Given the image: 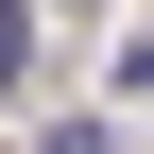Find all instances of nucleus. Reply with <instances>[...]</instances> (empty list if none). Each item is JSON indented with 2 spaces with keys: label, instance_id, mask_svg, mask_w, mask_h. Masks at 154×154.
I'll list each match as a JSON object with an SVG mask.
<instances>
[{
  "label": "nucleus",
  "instance_id": "1",
  "mask_svg": "<svg viewBox=\"0 0 154 154\" xmlns=\"http://www.w3.org/2000/svg\"><path fill=\"white\" fill-rule=\"evenodd\" d=\"M17 51H34V34H17V17H0V86H17Z\"/></svg>",
  "mask_w": 154,
  "mask_h": 154
}]
</instances>
